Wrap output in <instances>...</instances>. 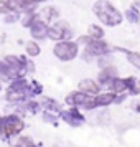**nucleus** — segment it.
Listing matches in <instances>:
<instances>
[{"instance_id":"f257e3e1","label":"nucleus","mask_w":140,"mask_h":147,"mask_svg":"<svg viewBox=\"0 0 140 147\" xmlns=\"http://www.w3.org/2000/svg\"><path fill=\"white\" fill-rule=\"evenodd\" d=\"M21 129V121H18L17 117H8L7 121H5V127H3V132H5V136H12V134L18 132Z\"/></svg>"},{"instance_id":"f03ea898","label":"nucleus","mask_w":140,"mask_h":147,"mask_svg":"<svg viewBox=\"0 0 140 147\" xmlns=\"http://www.w3.org/2000/svg\"><path fill=\"white\" fill-rule=\"evenodd\" d=\"M56 55L63 58V60H69L76 55V47L74 45H69V43H64V45H60L56 48Z\"/></svg>"},{"instance_id":"7ed1b4c3","label":"nucleus","mask_w":140,"mask_h":147,"mask_svg":"<svg viewBox=\"0 0 140 147\" xmlns=\"http://www.w3.org/2000/svg\"><path fill=\"white\" fill-rule=\"evenodd\" d=\"M112 99H114L112 94H104V96H99L97 98V102L99 104H109V102H112Z\"/></svg>"},{"instance_id":"20e7f679","label":"nucleus","mask_w":140,"mask_h":147,"mask_svg":"<svg viewBox=\"0 0 140 147\" xmlns=\"http://www.w3.org/2000/svg\"><path fill=\"white\" fill-rule=\"evenodd\" d=\"M81 88H87V91H97V86H96V84H94L92 81H82V83H81Z\"/></svg>"},{"instance_id":"39448f33","label":"nucleus","mask_w":140,"mask_h":147,"mask_svg":"<svg viewBox=\"0 0 140 147\" xmlns=\"http://www.w3.org/2000/svg\"><path fill=\"white\" fill-rule=\"evenodd\" d=\"M74 101L84 102V104H86V101H89V99H87V96H84V94H76V96H74Z\"/></svg>"},{"instance_id":"423d86ee","label":"nucleus","mask_w":140,"mask_h":147,"mask_svg":"<svg viewBox=\"0 0 140 147\" xmlns=\"http://www.w3.org/2000/svg\"><path fill=\"white\" fill-rule=\"evenodd\" d=\"M28 51H30V53H33V55H36V53H38V47L30 43V45H28Z\"/></svg>"}]
</instances>
